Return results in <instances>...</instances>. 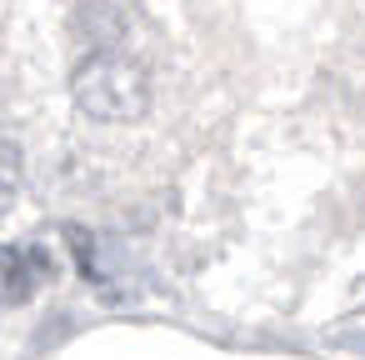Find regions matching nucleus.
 <instances>
[{
	"instance_id": "2",
	"label": "nucleus",
	"mask_w": 365,
	"mask_h": 360,
	"mask_svg": "<svg viewBox=\"0 0 365 360\" xmlns=\"http://www.w3.org/2000/svg\"><path fill=\"white\" fill-rule=\"evenodd\" d=\"M36 280H41V255L16 250V245H0V305L31 300Z\"/></svg>"
},
{
	"instance_id": "1",
	"label": "nucleus",
	"mask_w": 365,
	"mask_h": 360,
	"mask_svg": "<svg viewBox=\"0 0 365 360\" xmlns=\"http://www.w3.org/2000/svg\"><path fill=\"white\" fill-rule=\"evenodd\" d=\"M76 106L91 115V120H106V125H120V120H140L150 110V81L145 71L120 56V51H96L81 61L76 81Z\"/></svg>"
}]
</instances>
